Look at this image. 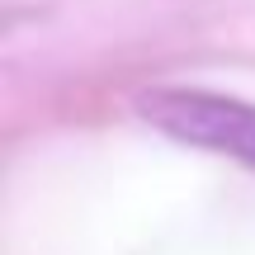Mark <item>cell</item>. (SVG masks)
Returning <instances> with one entry per match:
<instances>
[{"label": "cell", "instance_id": "cell-1", "mask_svg": "<svg viewBox=\"0 0 255 255\" xmlns=\"http://www.w3.org/2000/svg\"><path fill=\"white\" fill-rule=\"evenodd\" d=\"M137 114L175 142L255 165V104L246 100L213 90H146L137 100Z\"/></svg>", "mask_w": 255, "mask_h": 255}]
</instances>
